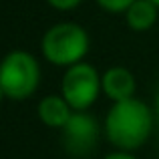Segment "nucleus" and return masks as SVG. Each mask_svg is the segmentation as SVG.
Instances as JSON below:
<instances>
[{
  "label": "nucleus",
  "mask_w": 159,
  "mask_h": 159,
  "mask_svg": "<svg viewBox=\"0 0 159 159\" xmlns=\"http://www.w3.org/2000/svg\"><path fill=\"white\" fill-rule=\"evenodd\" d=\"M105 159H135V157L127 155V153H111V155H107Z\"/></svg>",
  "instance_id": "nucleus-11"
},
{
  "label": "nucleus",
  "mask_w": 159,
  "mask_h": 159,
  "mask_svg": "<svg viewBox=\"0 0 159 159\" xmlns=\"http://www.w3.org/2000/svg\"><path fill=\"white\" fill-rule=\"evenodd\" d=\"M151 2H153V4H155V6L159 8V0H151Z\"/></svg>",
  "instance_id": "nucleus-13"
},
{
  "label": "nucleus",
  "mask_w": 159,
  "mask_h": 159,
  "mask_svg": "<svg viewBox=\"0 0 159 159\" xmlns=\"http://www.w3.org/2000/svg\"><path fill=\"white\" fill-rule=\"evenodd\" d=\"M105 131L113 145L121 149H137L151 133V113L139 99L115 103L105 119Z\"/></svg>",
  "instance_id": "nucleus-1"
},
{
  "label": "nucleus",
  "mask_w": 159,
  "mask_h": 159,
  "mask_svg": "<svg viewBox=\"0 0 159 159\" xmlns=\"http://www.w3.org/2000/svg\"><path fill=\"white\" fill-rule=\"evenodd\" d=\"M101 89L111 101H127V99H133V93H135V77L125 66H111L101 77Z\"/></svg>",
  "instance_id": "nucleus-6"
},
{
  "label": "nucleus",
  "mask_w": 159,
  "mask_h": 159,
  "mask_svg": "<svg viewBox=\"0 0 159 159\" xmlns=\"http://www.w3.org/2000/svg\"><path fill=\"white\" fill-rule=\"evenodd\" d=\"M133 2H135V0H97V4L103 8V10H107V12H123V14Z\"/></svg>",
  "instance_id": "nucleus-9"
},
{
  "label": "nucleus",
  "mask_w": 159,
  "mask_h": 159,
  "mask_svg": "<svg viewBox=\"0 0 159 159\" xmlns=\"http://www.w3.org/2000/svg\"><path fill=\"white\" fill-rule=\"evenodd\" d=\"M2 97H6V95H4V91H2V87H0V101H2Z\"/></svg>",
  "instance_id": "nucleus-12"
},
{
  "label": "nucleus",
  "mask_w": 159,
  "mask_h": 159,
  "mask_svg": "<svg viewBox=\"0 0 159 159\" xmlns=\"http://www.w3.org/2000/svg\"><path fill=\"white\" fill-rule=\"evenodd\" d=\"M39 117L44 125L48 127L62 129L69 119L73 117L70 105L65 101V97H57V95H48L39 103Z\"/></svg>",
  "instance_id": "nucleus-7"
},
{
  "label": "nucleus",
  "mask_w": 159,
  "mask_h": 159,
  "mask_svg": "<svg viewBox=\"0 0 159 159\" xmlns=\"http://www.w3.org/2000/svg\"><path fill=\"white\" fill-rule=\"evenodd\" d=\"M62 139L66 151H70L73 155H87L95 147V139H97L95 119L85 113H75L69 123L62 127Z\"/></svg>",
  "instance_id": "nucleus-5"
},
{
  "label": "nucleus",
  "mask_w": 159,
  "mask_h": 159,
  "mask_svg": "<svg viewBox=\"0 0 159 159\" xmlns=\"http://www.w3.org/2000/svg\"><path fill=\"white\" fill-rule=\"evenodd\" d=\"M157 12H159V8L151 0H135L125 10V22H127V26L131 30L145 32L157 22Z\"/></svg>",
  "instance_id": "nucleus-8"
},
{
  "label": "nucleus",
  "mask_w": 159,
  "mask_h": 159,
  "mask_svg": "<svg viewBox=\"0 0 159 159\" xmlns=\"http://www.w3.org/2000/svg\"><path fill=\"white\" fill-rule=\"evenodd\" d=\"M43 54L57 66H73L89 51V34L75 22H58L51 26L40 43Z\"/></svg>",
  "instance_id": "nucleus-2"
},
{
  "label": "nucleus",
  "mask_w": 159,
  "mask_h": 159,
  "mask_svg": "<svg viewBox=\"0 0 159 159\" xmlns=\"http://www.w3.org/2000/svg\"><path fill=\"white\" fill-rule=\"evenodd\" d=\"M99 87H101V79H99V73L95 70V66L87 65V62H77L66 69L61 91L70 109L83 111L95 103L99 95Z\"/></svg>",
  "instance_id": "nucleus-4"
},
{
  "label": "nucleus",
  "mask_w": 159,
  "mask_h": 159,
  "mask_svg": "<svg viewBox=\"0 0 159 159\" xmlns=\"http://www.w3.org/2000/svg\"><path fill=\"white\" fill-rule=\"evenodd\" d=\"M40 81L36 58L26 51H12L0 62V87L4 95L14 101L28 99Z\"/></svg>",
  "instance_id": "nucleus-3"
},
{
  "label": "nucleus",
  "mask_w": 159,
  "mask_h": 159,
  "mask_svg": "<svg viewBox=\"0 0 159 159\" xmlns=\"http://www.w3.org/2000/svg\"><path fill=\"white\" fill-rule=\"evenodd\" d=\"M83 0H47V4L54 10H61V12H69L75 10L77 6H81Z\"/></svg>",
  "instance_id": "nucleus-10"
}]
</instances>
